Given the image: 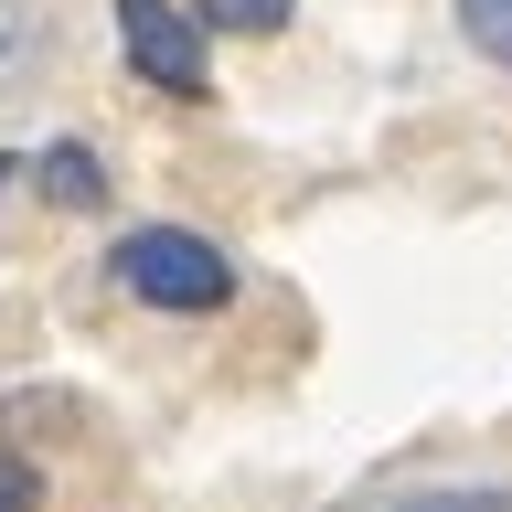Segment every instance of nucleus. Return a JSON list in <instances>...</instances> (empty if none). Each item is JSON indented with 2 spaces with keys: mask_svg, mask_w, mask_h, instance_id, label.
<instances>
[{
  "mask_svg": "<svg viewBox=\"0 0 512 512\" xmlns=\"http://www.w3.org/2000/svg\"><path fill=\"white\" fill-rule=\"evenodd\" d=\"M107 278L139 299V310H171V320H214L235 299V256L214 235H192V224H139L107 246Z\"/></svg>",
  "mask_w": 512,
  "mask_h": 512,
  "instance_id": "f257e3e1",
  "label": "nucleus"
},
{
  "mask_svg": "<svg viewBox=\"0 0 512 512\" xmlns=\"http://www.w3.org/2000/svg\"><path fill=\"white\" fill-rule=\"evenodd\" d=\"M118 54H128L139 86L182 96V107L214 96V54H203V22H192L182 0H118Z\"/></svg>",
  "mask_w": 512,
  "mask_h": 512,
  "instance_id": "f03ea898",
  "label": "nucleus"
},
{
  "mask_svg": "<svg viewBox=\"0 0 512 512\" xmlns=\"http://www.w3.org/2000/svg\"><path fill=\"white\" fill-rule=\"evenodd\" d=\"M54 64V0H0V96H22Z\"/></svg>",
  "mask_w": 512,
  "mask_h": 512,
  "instance_id": "7ed1b4c3",
  "label": "nucleus"
},
{
  "mask_svg": "<svg viewBox=\"0 0 512 512\" xmlns=\"http://www.w3.org/2000/svg\"><path fill=\"white\" fill-rule=\"evenodd\" d=\"M32 182H43V203H64V214H86V203H107V160H96L86 139H54V150L32 160Z\"/></svg>",
  "mask_w": 512,
  "mask_h": 512,
  "instance_id": "20e7f679",
  "label": "nucleus"
},
{
  "mask_svg": "<svg viewBox=\"0 0 512 512\" xmlns=\"http://www.w3.org/2000/svg\"><path fill=\"white\" fill-rule=\"evenodd\" d=\"M203 32H288L299 22V0H182Z\"/></svg>",
  "mask_w": 512,
  "mask_h": 512,
  "instance_id": "39448f33",
  "label": "nucleus"
},
{
  "mask_svg": "<svg viewBox=\"0 0 512 512\" xmlns=\"http://www.w3.org/2000/svg\"><path fill=\"white\" fill-rule=\"evenodd\" d=\"M459 32L480 64H512V0H459Z\"/></svg>",
  "mask_w": 512,
  "mask_h": 512,
  "instance_id": "423d86ee",
  "label": "nucleus"
},
{
  "mask_svg": "<svg viewBox=\"0 0 512 512\" xmlns=\"http://www.w3.org/2000/svg\"><path fill=\"white\" fill-rule=\"evenodd\" d=\"M43 502V470H32V459H11V448H0V512H32Z\"/></svg>",
  "mask_w": 512,
  "mask_h": 512,
  "instance_id": "0eeeda50",
  "label": "nucleus"
},
{
  "mask_svg": "<svg viewBox=\"0 0 512 512\" xmlns=\"http://www.w3.org/2000/svg\"><path fill=\"white\" fill-rule=\"evenodd\" d=\"M406 512H512L502 491H427V502H406Z\"/></svg>",
  "mask_w": 512,
  "mask_h": 512,
  "instance_id": "6e6552de",
  "label": "nucleus"
},
{
  "mask_svg": "<svg viewBox=\"0 0 512 512\" xmlns=\"http://www.w3.org/2000/svg\"><path fill=\"white\" fill-rule=\"evenodd\" d=\"M11 182H22V160H11V150H0V192H11Z\"/></svg>",
  "mask_w": 512,
  "mask_h": 512,
  "instance_id": "1a4fd4ad",
  "label": "nucleus"
}]
</instances>
